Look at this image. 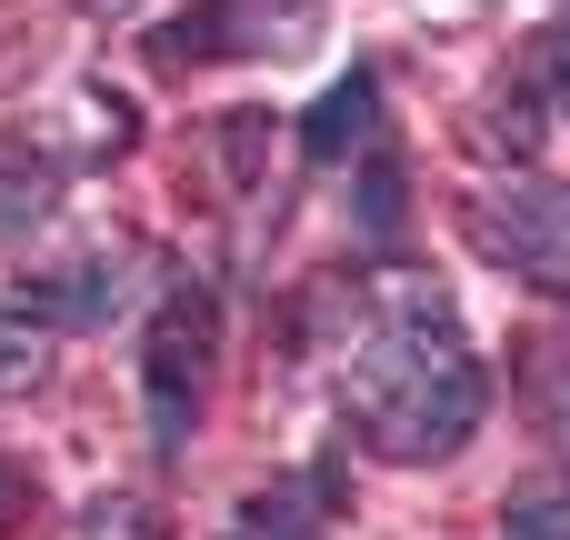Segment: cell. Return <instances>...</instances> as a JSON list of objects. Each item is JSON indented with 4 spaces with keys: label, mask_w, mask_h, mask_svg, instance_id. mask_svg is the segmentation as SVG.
I'll list each match as a JSON object with an SVG mask.
<instances>
[{
    "label": "cell",
    "mask_w": 570,
    "mask_h": 540,
    "mask_svg": "<svg viewBox=\"0 0 570 540\" xmlns=\"http://www.w3.org/2000/svg\"><path fill=\"white\" fill-rule=\"evenodd\" d=\"M481 361L431 281H391L351 351V421L381 461H451L481 431Z\"/></svg>",
    "instance_id": "obj_1"
},
{
    "label": "cell",
    "mask_w": 570,
    "mask_h": 540,
    "mask_svg": "<svg viewBox=\"0 0 570 540\" xmlns=\"http://www.w3.org/2000/svg\"><path fill=\"white\" fill-rule=\"evenodd\" d=\"M471 240L521 271L541 301H570V180H501L471 200Z\"/></svg>",
    "instance_id": "obj_2"
},
{
    "label": "cell",
    "mask_w": 570,
    "mask_h": 540,
    "mask_svg": "<svg viewBox=\"0 0 570 540\" xmlns=\"http://www.w3.org/2000/svg\"><path fill=\"white\" fill-rule=\"evenodd\" d=\"M210 341H220V311L200 291H170L160 321H150V351H140V401H150V431L160 451H180L200 391H210Z\"/></svg>",
    "instance_id": "obj_3"
},
{
    "label": "cell",
    "mask_w": 570,
    "mask_h": 540,
    "mask_svg": "<svg viewBox=\"0 0 570 540\" xmlns=\"http://www.w3.org/2000/svg\"><path fill=\"white\" fill-rule=\"evenodd\" d=\"M311 30H321V0H210L200 20H180V40H160V60H210V50L291 60V50H311Z\"/></svg>",
    "instance_id": "obj_4"
},
{
    "label": "cell",
    "mask_w": 570,
    "mask_h": 540,
    "mask_svg": "<svg viewBox=\"0 0 570 540\" xmlns=\"http://www.w3.org/2000/svg\"><path fill=\"white\" fill-rule=\"evenodd\" d=\"M371 130H381V80L371 70H351L321 110H311V130H301V150L331 170V160H351V150H371Z\"/></svg>",
    "instance_id": "obj_5"
},
{
    "label": "cell",
    "mask_w": 570,
    "mask_h": 540,
    "mask_svg": "<svg viewBox=\"0 0 570 540\" xmlns=\"http://www.w3.org/2000/svg\"><path fill=\"white\" fill-rule=\"evenodd\" d=\"M120 291H130V271H120V261H80L70 281H40L30 301H40L50 321H110V311H120Z\"/></svg>",
    "instance_id": "obj_6"
},
{
    "label": "cell",
    "mask_w": 570,
    "mask_h": 540,
    "mask_svg": "<svg viewBox=\"0 0 570 540\" xmlns=\"http://www.w3.org/2000/svg\"><path fill=\"white\" fill-rule=\"evenodd\" d=\"M220 540H321V511H311L301 491H250V501L220 521Z\"/></svg>",
    "instance_id": "obj_7"
},
{
    "label": "cell",
    "mask_w": 570,
    "mask_h": 540,
    "mask_svg": "<svg viewBox=\"0 0 570 540\" xmlns=\"http://www.w3.org/2000/svg\"><path fill=\"white\" fill-rule=\"evenodd\" d=\"M531 411L551 441H570V341H531Z\"/></svg>",
    "instance_id": "obj_8"
},
{
    "label": "cell",
    "mask_w": 570,
    "mask_h": 540,
    "mask_svg": "<svg viewBox=\"0 0 570 540\" xmlns=\"http://www.w3.org/2000/svg\"><path fill=\"white\" fill-rule=\"evenodd\" d=\"M40 210H50V170H40L30 150H0V230L40 220Z\"/></svg>",
    "instance_id": "obj_9"
},
{
    "label": "cell",
    "mask_w": 570,
    "mask_h": 540,
    "mask_svg": "<svg viewBox=\"0 0 570 540\" xmlns=\"http://www.w3.org/2000/svg\"><path fill=\"white\" fill-rule=\"evenodd\" d=\"M40 371H50V341H40L30 321H10V311H0V401L40 391Z\"/></svg>",
    "instance_id": "obj_10"
},
{
    "label": "cell",
    "mask_w": 570,
    "mask_h": 540,
    "mask_svg": "<svg viewBox=\"0 0 570 540\" xmlns=\"http://www.w3.org/2000/svg\"><path fill=\"white\" fill-rule=\"evenodd\" d=\"M501 540H570V491H521L501 511Z\"/></svg>",
    "instance_id": "obj_11"
},
{
    "label": "cell",
    "mask_w": 570,
    "mask_h": 540,
    "mask_svg": "<svg viewBox=\"0 0 570 540\" xmlns=\"http://www.w3.org/2000/svg\"><path fill=\"white\" fill-rule=\"evenodd\" d=\"M491 110H501V120H481V140H491V150H531V140H541V120H531V90H501Z\"/></svg>",
    "instance_id": "obj_12"
},
{
    "label": "cell",
    "mask_w": 570,
    "mask_h": 540,
    "mask_svg": "<svg viewBox=\"0 0 570 540\" xmlns=\"http://www.w3.org/2000/svg\"><path fill=\"white\" fill-rule=\"evenodd\" d=\"M30 511H40V481H30V471H20V461H0V540L20 531V521H30Z\"/></svg>",
    "instance_id": "obj_13"
},
{
    "label": "cell",
    "mask_w": 570,
    "mask_h": 540,
    "mask_svg": "<svg viewBox=\"0 0 570 540\" xmlns=\"http://www.w3.org/2000/svg\"><path fill=\"white\" fill-rule=\"evenodd\" d=\"M80 540H160V531H150V521H140L130 501H100V511L80 521Z\"/></svg>",
    "instance_id": "obj_14"
},
{
    "label": "cell",
    "mask_w": 570,
    "mask_h": 540,
    "mask_svg": "<svg viewBox=\"0 0 570 540\" xmlns=\"http://www.w3.org/2000/svg\"><path fill=\"white\" fill-rule=\"evenodd\" d=\"M541 70H551V100H561V110H570V20H561V30H551V60H541Z\"/></svg>",
    "instance_id": "obj_15"
},
{
    "label": "cell",
    "mask_w": 570,
    "mask_h": 540,
    "mask_svg": "<svg viewBox=\"0 0 570 540\" xmlns=\"http://www.w3.org/2000/svg\"><path fill=\"white\" fill-rule=\"evenodd\" d=\"M90 10H130V0H90Z\"/></svg>",
    "instance_id": "obj_16"
}]
</instances>
